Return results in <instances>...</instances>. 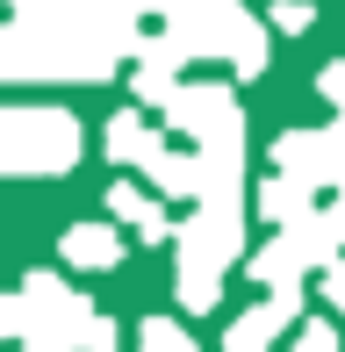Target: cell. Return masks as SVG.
Returning <instances> with one entry per match:
<instances>
[{
    "instance_id": "1",
    "label": "cell",
    "mask_w": 345,
    "mask_h": 352,
    "mask_svg": "<svg viewBox=\"0 0 345 352\" xmlns=\"http://www.w3.org/2000/svg\"><path fill=\"white\" fill-rule=\"evenodd\" d=\"M0 151H8L14 173H65L72 151H80V130L58 108H14L0 122Z\"/></svg>"
},
{
    "instance_id": "2",
    "label": "cell",
    "mask_w": 345,
    "mask_h": 352,
    "mask_svg": "<svg viewBox=\"0 0 345 352\" xmlns=\"http://www.w3.org/2000/svg\"><path fill=\"white\" fill-rule=\"evenodd\" d=\"M65 252H72L80 266H108V259H115V237H108V230H72Z\"/></svg>"
},
{
    "instance_id": "3",
    "label": "cell",
    "mask_w": 345,
    "mask_h": 352,
    "mask_svg": "<svg viewBox=\"0 0 345 352\" xmlns=\"http://www.w3.org/2000/svg\"><path fill=\"white\" fill-rule=\"evenodd\" d=\"M274 22H280V29H309V0H280Z\"/></svg>"
},
{
    "instance_id": "4",
    "label": "cell",
    "mask_w": 345,
    "mask_h": 352,
    "mask_svg": "<svg viewBox=\"0 0 345 352\" xmlns=\"http://www.w3.org/2000/svg\"><path fill=\"white\" fill-rule=\"evenodd\" d=\"M151 352H187L180 331H166V324H151Z\"/></svg>"
}]
</instances>
